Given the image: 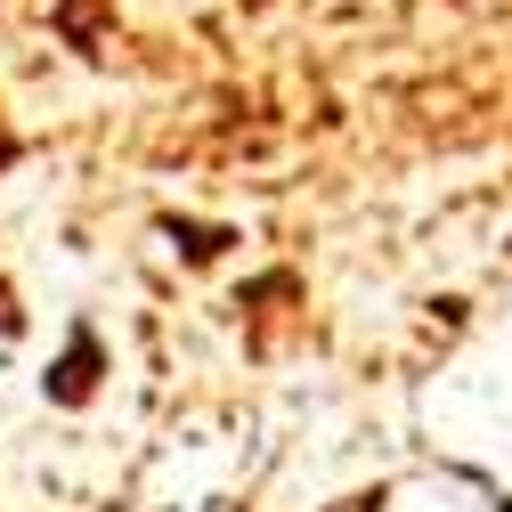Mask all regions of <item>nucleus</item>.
I'll return each instance as SVG.
<instances>
[{
	"label": "nucleus",
	"mask_w": 512,
	"mask_h": 512,
	"mask_svg": "<svg viewBox=\"0 0 512 512\" xmlns=\"http://www.w3.org/2000/svg\"><path fill=\"white\" fill-rule=\"evenodd\" d=\"M41 382H49V399H57V407H82V399L98 391V334H90V326H74L66 358H57Z\"/></svg>",
	"instance_id": "f257e3e1"
},
{
	"label": "nucleus",
	"mask_w": 512,
	"mask_h": 512,
	"mask_svg": "<svg viewBox=\"0 0 512 512\" xmlns=\"http://www.w3.org/2000/svg\"><path fill=\"white\" fill-rule=\"evenodd\" d=\"M98 9H106V0H66V9H57V25L74 33V49H90V25H98Z\"/></svg>",
	"instance_id": "f03ea898"
},
{
	"label": "nucleus",
	"mask_w": 512,
	"mask_h": 512,
	"mask_svg": "<svg viewBox=\"0 0 512 512\" xmlns=\"http://www.w3.org/2000/svg\"><path fill=\"white\" fill-rule=\"evenodd\" d=\"M171 236H179V244H187V261H212V252H220V244H228V236H220V228H179V220H171Z\"/></svg>",
	"instance_id": "7ed1b4c3"
},
{
	"label": "nucleus",
	"mask_w": 512,
	"mask_h": 512,
	"mask_svg": "<svg viewBox=\"0 0 512 512\" xmlns=\"http://www.w3.org/2000/svg\"><path fill=\"white\" fill-rule=\"evenodd\" d=\"M342 512H382V488H366V496H350Z\"/></svg>",
	"instance_id": "20e7f679"
},
{
	"label": "nucleus",
	"mask_w": 512,
	"mask_h": 512,
	"mask_svg": "<svg viewBox=\"0 0 512 512\" xmlns=\"http://www.w3.org/2000/svg\"><path fill=\"white\" fill-rule=\"evenodd\" d=\"M17 163V131H9V122H0V171H9Z\"/></svg>",
	"instance_id": "39448f33"
}]
</instances>
